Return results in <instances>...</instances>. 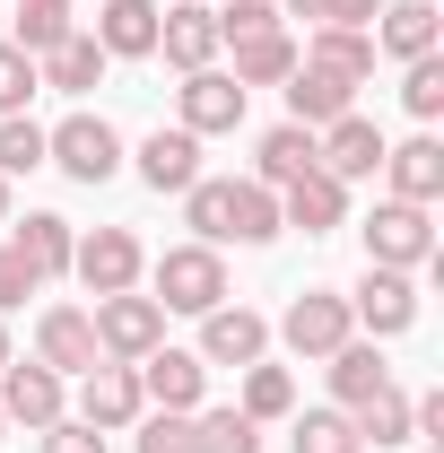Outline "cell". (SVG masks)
Listing matches in <instances>:
<instances>
[{"label":"cell","instance_id":"obj_1","mask_svg":"<svg viewBox=\"0 0 444 453\" xmlns=\"http://www.w3.org/2000/svg\"><path fill=\"white\" fill-rule=\"evenodd\" d=\"M140 280H149V296H157L166 314H192V323H201L210 305L235 296V288H226V253H218V244H166Z\"/></svg>","mask_w":444,"mask_h":453},{"label":"cell","instance_id":"obj_2","mask_svg":"<svg viewBox=\"0 0 444 453\" xmlns=\"http://www.w3.org/2000/svg\"><path fill=\"white\" fill-rule=\"evenodd\" d=\"M357 244H366V262L375 271H436V210H418V201H375V219L357 226Z\"/></svg>","mask_w":444,"mask_h":453},{"label":"cell","instance_id":"obj_3","mask_svg":"<svg viewBox=\"0 0 444 453\" xmlns=\"http://www.w3.org/2000/svg\"><path fill=\"white\" fill-rule=\"evenodd\" d=\"M44 166H61L70 174V183H88V192H96V183H113V174H122V131H113L105 113H61L53 131H44Z\"/></svg>","mask_w":444,"mask_h":453},{"label":"cell","instance_id":"obj_4","mask_svg":"<svg viewBox=\"0 0 444 453\" xmlns=\"http://www.w3.org/2000/svg\"><path fill=\"white\" fill-rule=\"evenodd\" d=\"M271 340L287 349V357L323 366L340 340H357V314H348V296H340V288H305V296H287V314L271 323Z\"/></svg>","mask_w":444,"mask_h":453},{"label":"cell","instance_id":"obj_5","mask_svg":"<svg viewBox=\"0 0 444 453\" xmlns=\"http://www.w3.org/2000/svg\"><path fill=\"white\" fill-rule=\"evenodd\" d=\"M88 323H96V349H105V357L140 366V357L166 340V305L140 296V288H122V296H96V305H88Z\"/></svg>","mask_w":444,"mask_h":453},{"label":"cell","instance_id":"obj_6","mask_svg":"<svg viewBox=\"0 0 444 453\" xmlns=\"http://www.w3.org/2000/svg\"><path fill=\"white\" fill-rule=\"evenodd\" d=\"M140 271H149V253H140L131 226H96V235L70 244V280L88 296H122V288H140Z\"/></svg>","mask_w":444,"mask_h":453},{"label":"cell","instance_id":"obj_7","mask_svg":"<svg viewBox=\"0 0 444 453\" xmlns=\"http://www.w3.org/2000/svg\"><path fill=\"white\" fill-rule=\"evenodd\" d=\"M244 105H253V96L226 79L218 61H210V70H183V88H174V122H183L192 140H226V131H244Z\"/></svg>","mask_w":444,"mask_h":453},{"label":"cell","instance_id":"obj_8","mask_svg":"<svg viewBox=\"0 0 444 453\" xmlns=\"http://www.w3.org/2000/svg\"><path fill=\"white\" fill-rule=\"evenodd\" d=\"M140 366H122V357H96L88 375H79V401H70V418H88L96 436H122V427H140Z\"/></svg>","mask_w":444,"mask_h":453},{"label":"cell","instance_id":"obj_9","mask_svg":"<svg viewBox=\"0 0 444 453\" xmlns=\"http://www.w3.org/2000/svg\"><path fill=\"white\" fill-rule=\"evenodd\" d=\"M0 418L27 427V436H44L53 418H70V384H61L53 366H35V357H9L0 366Z\"/></svg>","mask_w":444,"mask_h":453},{"label":"cell","instance_id":"obj_10","mask_svg":"<svg viewBox=\"0 0 444 453\" xmlns=\"http://www.w3.org/2000/svg\"><path fill=\"white\" fill-rule=\"evenodd\" d=\"M192 357H201V366H235V375H244L253 357H271V314H253V305H235V296L210 305V314H201V340H192Z\"/></svg>","mask_w":444,"mask_h":453},{"label":"cell","instance_id":"obj_11","mask_svg":"<svg viewBox=\"0 0 444 453\" xmlns=\"http://www.w3.org/2000/svg\"><path fill=\"white\" fill-rule=\"evenodd\" d=\"M340 296H348V314H357L366 340H401L418 323V280H410V271H375V262H366V280L340 288Z\"/></svg>","mask_w":444,"mask_h":453},{"label":"cell","instance_id":"obj_12","mask_svg":"<svg viewBox=\"0 0 444 453\" xmlns=\"http://www.w3.org/2000/svg\"><path fill=\"white\" fill-rule=\"evenodd\" d=\"M140 401L149 410H210V366L192 357V349H174V340H157L149 357H140Z\"/></svg>","mask_w":444,"mask_h":453},{"label":"cell","instance_id":"obj_13","mask_svg":"<svg viewBox=\"0 0 444 453\" xmlns=\"http://www.w3.org/2000/svg\"><path fill=\"white\" fill-rule=\"evenodd\" d=\"M314 166L340 174V183H375V166H384V122H366V113L348 105L340 122L314 131Z\"/></svg>","mask_w":444,"mask_h":453},{"label":"cell","instance_id":"obj_14","mask_svg":"<svg viewBox=\"0 0 444 453\" xmlns=\"http://www.w3.org/2000/svg\"><path fill=\"white\" fill-rule=\"evenodd\" d=\"M96 357H105V349H96L88 305H44V314H35V366H53L61 384H79Z\"/></svg>","mask_w":444,"mask_h":453},{"label":"cell","instance_id":"obj_15","mask_svg":"<svg viewBox=\"0 0 444 453\" xmlns=\"http://www.w3.org/2000/svg\"><path fill=\"white\" fill-rule=\"evenodd\" d=\"M392 183V201H418V210H436L444 201V140L436 131H410V140H384V166H375Z\"/></svg>","mask_w":444,"mask_h":453},{"label":"cell","instance_id":"obj_16","mask_svg":"<svg viewBox=\"0 0 444 453\" xmlns=\"http://www.w3.org/2000/svg\"><path fill=\"white\" fill-rule=\"evenodd\" d=\"M131 174H140L149 192H174V201H183V192L201 183V140H192L183 122H157V131L131 149Z\"/></svg>","mask_w":444,"mask_h":453},{"label":"cell","instance_id":"obj_17","mask_svg":"<svg viewBox=\"0 0 444 453\" xmlns=\"http://www.w3.org/2000/svg\"><path fill=\"white\" fill-rule=\"evenodd\" d=\"M157 53H166V70H210V61L226 53V44H218V9H210V0H174V9H157Z\"/></svg>","mask_w":444,"mask_h":453},{"label":"cell","instance_id":"obj_18","mask_svg":"<svg viewBox=\"0 0 444 453\" xmlns=\"http://www.w3.org/2000/svg\"><path fill=\"white\" fill-rule=\"evenodd\" d=\"M279 226H296V235H340L348 226V183L340 174H296L287 192H279Z\"/></svg>","mask_w":444,"mask_h":453},{"label":"cell","instance_id":"obj_19","mask_svg":"<svg viewBox=\"0 0 444 453\" xmlns=\"http://www.w3.org/2000/svg\"><path fill=\"white\" fill-rule=\"evenodd\" d=\"M384 61H418V53H444V9L436 0H384V18L366 27Z\"/></svg>","mask_w":444,"mask_h":453},{"label":"cell","instance_id":"obj_20","mask_svg":"<svg viewBox=\"0 0 444 453\" xmlns=\"http://www.w3.org/2000/svg\"><path fill=\"white\" fill-rule=\"evenodd\" d=\"M279 96H287V122H305V131H323V122H340V113L357 105V88L340 70H314V61H296L279 79Z\"/></svg>","mask_w":444,"mask_h":453},{"label":"cell","instance_id":"obj_21","mask_svg":"<svg viewBox=\"0 0 444 453\" xmlns=\"http://www.w3.org/2000/svg\"><path fill=\"white\" fill-rule=\"evenodd\" d=\"M9 244L27 253V271H35L44 288L70 280V244H79V235H70V219H61V210H27V219H9Z\"/></svg>","mask_w":444,"mask_h":453},{"label":"cell","instance_id":"obj_22","mask_svg":"<svg viewBox=\"0 0 444 453\" xmlns=\"http://www.w3.org/2000/svg\"><path fill=\"white\" fill-rule=\"evenodd\" d=\"M88 35L105 44V61H149L157 53V0H105Z\"/></svg>","mask_w":444,"mask_h":453},{"label":"cell","instance_id":"obj_23","mask_svg":"<svg viewBox=\"0 0 444 453\" xmlns=\"http://www.w3.org/2000/svg\"><path fill=\"white\" fill-rule=\"evenodd\" d=\"M323 375H332V401H340V410H357L366 393H384V384H392L384 340H366V332H357V340H340L332 357H323Z\"/></svg>","mask_w":444,"mask_h":453},{"label":"cell","instance_id":"obj_24","mask_svg":"<svg viewBox=\"0 0 444 453\" xmlns=\"http://www.w3.org/2000/svg\"><path fill=\"white\" fill-rule=\"evenodd\" d=\"M296 61H314V70H340L348 88H366V79H375V35H357V27H305Z\"/></svg>","mask_w":444,"mask_h":453},{"label":"cell","instance_id":"obj_25","mask_svg":"<svg viewBox=\"0 0 444 453\" xmlns=\"http://www.w3.org/2000/svg\"><path fill=\"white\" fill-rule=\"evenodd\" d=\"M271 235H287L279 226V192L253 183V174H226V244H271Z\"/></svg>","mask_w":444,"mask_h":453},{"label":"cell","instance_id":"obj_26","mask_svg":"<svg viewBox=\"0 0 444 453\" xmlns=\"http://www.w3.org/2000/svg\"><path fill=\"white\" fill-rule=\"evenodd\" d=\"M296 174H314V131H305V122H279V131H262V140H253V183L287 192Z\"/></svg>","mask_w":444,"mask_h":453},{"label":"cell","instance_id":"obj_27","mask_svg":"<svg viewBox=\"0 0 444 453\" xmlns=\"http://www.w3.org/2000/svg\"><path fill=\"white\" fill-rule=\"evenodd\" d=\"M35 70H44V88H53V96H88V88L105 79V44L79 27V35H61V44L35 61Z\"/></svg>","mask_w":444,"mask_h":453},{"label":"cell","instance_id":"obj_28","mask_svg":"<svg viewBox=\"0 0 444 453\" xmlns=\"http://www.w3.org/2000/svg\"><path fill=\"white\" fill-rule=\"evenodd\" d=\"M287 453H366V445L340 401H314V410H287Z\"/></svg>","mask_w":444,"mask_h":453},{"label":"cell","instance_id":"obj_29","mask_svg":"<svg viewBox=\"0 0 444 453\" xmlns=\"http://www.w3.org/2000/svg\"><path fill=\"white\" fill-rule=\"evenodd\" d=\"M226 53H235V70H226V79L253 96V88H279V79L296 70V35L279 27V35H244V44H226Z\"/></svg>","mask_w":444,"mask_h":453},{"label":"cell","instance_id":"obj_30","mask_svg":"<svg viewBox=\"0 0 444 453\" xmlns=\"http://www.w3.org/2000/svg\"><path fill=\"white\" fill-rule=\"evenodd\" d=\"M235 410H244L253 427H279V418L296 410V375H287L279 357H253V366H244V393H235Z\"/></svg>","mask_w":444,"mask_h":453},{"label":"cell","instance_id":"obj_31","mask_svg":"<svg viewBox=\"0 0 444 453\" xmlns=\"http://www.w3.org/2000/svg\"><path fill=\"white\" fill-rule=\"evenodd\" d=\"M348 418H357V445H375V453H384V445H418V427H410V393H401V384L366 393Z\"/></svg>","mask_w":444,"mask_h":453},{"label":"cell","instance_id":"obj_32","mask_svg":"<svg viewBox=\"0 0 444 453\" xmlns=\"http://www.w3.org/2000/svg\"><path fill=\"white\" fill-rule=\"evenodd\" d=\"M192 436H201V453H262V427L226 401V410H192Z\"/></svg>","mask_w":444,"mask_h":453},{"label":"cell","instance_id":"obj_33","mask_svg":"<svg viewBox=\"0 0 444 453\" xmlns=\"http://www.w3.org/2000/svg\"><path fill=\"white\" fill-rule=\"evenodd\" d=\"M401 105H410V122L427 131L444 113V53H418V61H401Z\"/></svg>","mask_w":444,"mask_h":453},{"label":"cell","instance_id":"obj_34","mask_svg":"<svg viewBox=\"0 0 444 453\" xmlns=\"http://www.w3.org/2000/svg\"><path fill=\"white\" fill-rule=\"evenodd\" d=\"M183 226H192V244H226V174H201L183 192Z\"/></svg>","mask_w":444,"mask_h":453},{"label":"cell","instance_id":"obj_35","mask_svg":"<svg viewBox=\"0 0 444 453\" xmlns=\"http://www.w3.org/2000/svg\"><path fill=\"white\" fill-rule=\"evenodd\" d=\"M279 18H296V27H375L384 18V0H279Z\"/></svg>","mask_w":444,"mask_h":453},{"label":"cell","instance_id":"obj_36","mask_svg":"<svg viewBox=\"0 0 444 453\" xmlns=\"http://www.w3.org/2000/svg\"><path fill=\"white\" fill-rule=\"evenodd\" d=\"M44 166V122L35 113H0V174L18 183V174Z\"/></svg>","mask_w":444,"mask_h":453},{"label":"cell","instance_id":"obj_37","mask_svg":"<svg viewBox=\"0 0 444 453\" xmlns=\"http://www.w3.org/2000/svg\"><path fill=\"white\" fill-rule=\"evenodd\" d=\"M140 453H201V436H192V418L183 410H140V436H131Z\"/></svg>","mask_w":444,"mask_h":453},{"label":"cell","instance_id":"obj_38","mask_svg":"<svg viewBox=\"0 0 444 453\" xmlns=\"http://www.w3.org/2000/svg\"><path fill=\"white\" fill-rule=\"evenodd\" d=\"M61 35H79V18H70V9H18V35H9V44H18V53H53Z\"/></svg>","mask_w":444,"mask_h":453},{"label":"cell","instance_id":"obj_39","mask_svg":"<svg viewBox=\"0 0 444 453\" xmlns=\"http://www.w3.org/2000/svg\"><path fill=\"white\" fill-rule=\"evenodd\" d=\"M279 0H226L218 9V44H244V35H279Z\"/></svg>","mask_w":444,"mask_h":453},{"label":"cell","instance_id":"obj_40","mask_svg":"<svg viewBox=\"0 0 444 453\" xmlns=\"http://www.w3.org/2000/svg\"><path fill=\"white\" fill-rule=\"evenodd\" d=\"M44 88V70L35 53H18V44H0V113H27V96Z\"/></svg>","mask_w":444,"mask_h":453},{"label":"cell","instance_id":"obj_41","mask_svg":"<svg viewBox=\"0 0 444 453\" xmlns=\"http://www.w3.org/2000/svg\"><path fill=\"white\" fill-rule=\"evenodd\" d=\"M35 271H27V253H18V244H9V235H0V314H18V305H27V296H35Z\"/></svg>","mask_w":444,"mask_h":453},{"label":"cell","instance_id":"obj_42","mask_svg":"<svg viewBox=\"0 0 444 453\" xmlns=\"http://www.w3.org/2000/svg\"><path fill=\"white\" fill-rule=\"evenodd\" d=\"M35 453H105V436H96L88 418H53V427L35 436Z\"/></svg>","mask_w":444,"mask_h":453},{"label":"cell","instance_id":"obj_43","mask_svg":"<svg viewBox=\"0 0 444 453\" xmlns=\"http://www.w3.org/2000/svg\"><path fill=\"white\" fill-rule=\"evenodd\" d=\"M18 9H79V0H18Z\"/></svg>","mask_w":444,"mask_h":453},{"label":"cell","instance_id":"obj_44","mask_svg":"<svg viewBox=\"0 0 444 453\" xmlns=\"http://www.w3.org/2000/svg\"><path fill=\"white\" fill-rule=\"evenodd\" d=\"M9 357H18V349H9V314H0V366H9Z\"/></svg>","mask_w":444,"mask_h":453},{"label":"cell","instance_id":"obj_45","mask_svg":"<svg viewBox=\"0 0 444 453\" xmlns=\"http://www.w3.org/2000/svg\"><path fill=\"white\" fill-rule=\"evenodd\" d=\"M0 226H9V174H0Z\"/></svg>","mask_w":444,"mask_h":453},{"label":"cell","instance_id":"obj_46","mask_svg":"<svg viewBox=\"0 0 444 453\" xmlns=\"http://www.w3.org/2000/svg\"><path fill=\"white\" fill-rule=\"evenodd\" d=\"M418 453H444V445H418Z\"/></svg>","mask_w":444,"mask_h":453},{"label":"cell","instance_id":"obj_47","mask_svg":"<svg viewBox=\"0 0 444 453\" xmlns=\"http://www.w3.org/2000/svg\"><path fill=\"white\" fill-rule=\"evenodd\" d=\"M0 436H9V418H0Z\"/></svg>","mask_w":444,"mask_h":453}]
</instances>
